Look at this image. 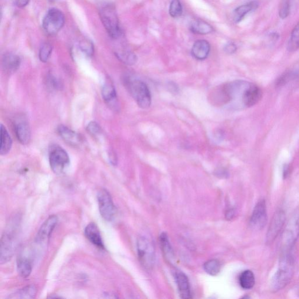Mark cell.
<instances>
[{
    "label": "cell",
    "mask_w": 299,
    "mask_h": 299,
    "mask_svg": "<svg viewBox=\"0 0 299 299\" xmlns=\"http://www.w3.org/2000/svg\"><path fill=\"white\" fill-rule=\"evenodd\" d=\"M203 268L207 273L212 276H215L221 271V263L216 259H211L205 263Z\"/></svg>",
    "instance_id": "30"
},
{
    "label": "cell",
    "mask_w": 299,
    "mask_h": 299,
    "mask_svg": "<svg viewBox=\"0 0 299 299\" xmlns=\"http://www.w3.org/2000/svg\"><path fill=\"white\" fill-rule=\"evenodd\" d=\"M70 158L66 151L60 146L53 144L49 149V163L55 174L63 173L70 165Z\"/></svg>",
    "instance_id": "5"
},
{
    "label": "cell",
    "mask_w": 299,
    "mask_h": 299,
    "mask_svg": "<svg viewBox=\"0 0 299 299\" xmlns=\"http://www.w3.org/2000/svg\"><path fill=\"white\" fill-rule=\"evenodd\" d=\"M52 52V47L50 44H44L39 50V57L42 62H47L50 59Z\"/></svg>",
    "instance_id": "33"
},
{
    "label": "cell",
    "mask_w": 299,
    "mask_h": 299,
    "mask_svg": "<svg viewBox=\"0 0 299 299\" xmlns=\"http://www.w3.org/2000/svg\"><path fill=\"white\" fill-rule=\"evenodd\" d=\"M16 266L18 274L22 278H27L31 275L32 270V262L27 257L22 255L19 256Z\"/></svg>",
    "instance_id": "22"
},
{
    "label": "cell",
    "mask_w": 299,
    "mask_h": 299,
    "mask_svg": "<svg viewBox=\"0 0 299 299\" xmlns=\"http://www.w3.org/2000/svg\"><path fill=\"white\" fill-rule=\"evenodd\" d=\"M37 293V289L34 285H28L9 296L8 299H34Z\"/></svg>",
    "instance_id": "24"
},
{
    "label": "cell",
    "mask_w": 299,
    "mask_h": 299,
    "mask_svg": "<svg viewBox=\"0 0 299 299\" xmlns=\"http://www.w3.org/2000/svg\"><path fill=\"white\" fill-rule=\"evenodd\" d=\"M13 124L19 142L22 144H28L31 140V132L27 118L22 115L16 117Z\"/></svg>",
    "instance_id": "10"
},
{
    "label": "cell",
    "mask_w": 299,
    "mask_h": 299,
    "mask_svg": "<svg viewBox=\"0 0 299 299\" xmlns=\"http://www.w3.org/2000/svg\"><path fill=\"white\" fill-rule=\"evenodd\" d=\"M258 2L253 1L244 5L239 6L233 12V19L236 23H239L244 18L248 13L255 10L258 8Z\"/></svg>",
    "instance_id": "21"
},
{
    "label": "cell",
    "mask_w": 299,
    "mask_h": 299,
    "mask_svg": "<svg viewBox=\"0 0 299 299\" xmlns=\"http://www.w3.org/2000/svg\"><path fill=\"white\" fill-rule=\"evenodd\" d=\"M84 235L92 244L100 249H105L99 228L95 223H90L86 226L84 230Z\"/></svg>",
    "instance_id": "16"
},
{
    "label": "cell",
    "mask_w": 299,
    "mask_h": 299,
    "mask_svg": "<svg viewBox=\"0 0 299 299\" xmlns=\"http://www.w3.org/2000/svg\"><path fill=\"white\" fill-rule=\"evenodd\" d=\"M262 91L251 82L236 80L218 88L213 97L215 101L230 109L242 110L257 104L262 98Z\"/></svg>",
    "instance_id": "1"
},
{
    "label": "cell",
    "mask_w": 299,
    "mask_h": 299,
    "mask_svg": "<svg viewBox=\"0 0 299 299\" xmlns=\"http://www.w3.org/2000/svg\"><path fill=\"white\" fill-rule=\"evenodd\" d=\"M29 0H14V4L19 8L25 7L29 4Z\"/></svg>",
    "instance_id": "38"
},
{
    "label": "cell",
    "mask_w": 299,
    "mask_h": 299,
    "mask_svg": "<svg viewBox=\"0 0 299 299\" xmlns=\"http://www.w3.org/2000/svg\"><path fill=\"white\" fill-rule=\"evenodd\" d=\"M57 131L64 142L70 145L77 146L80 143L81 139L78 134L63 124H60L58 127Z\"/></svg>",
    "instance_id": "18"
},
{
    "label": "cell",
    "mask_w": 299,
    "mask_h": 299,
    "mask_svg": "<svg viewBox=\"0 0 299 299\" xmlns=\"http://www.w3.org/2000/svg\"><path fill=\"white\" fill-rule=\"evenodd\" d=\"M97 200L101 216L105 221H113L116 215L117 209L110 193L106 189H101L98 193Z\"/></svg>",
    "instance_id": "9"
},
{
    "label": "cell",
    "mask_w": 299,
    "mask_h": 299,
    "mask_svg": "<svg viewBox=\"0 0 299 299\" xmlns=\"http://www.w3.org/2000/svg\"><path fill=\"white\" fill-rule=\"evenodd\" d=\"M116 55L118 59L124 64L132 65L136 63V56L127 49H120L116 52Z\"/></svg>",
    "instance_id": "26"
},
{
    "label": "cell",
    "mask_w": 299,
    "mask_h": 299,
    "mask_svg": "<svg viewBox=\"0 0 299 299\" xmlns=\"http://www.w3.org/2000/svg\"><path fill=\"white\" fill-rule=\"evenodd\" d=\"M299 236V212L292 216L282 236V245L286 251L293 247Z\"/></svg>",
    "instance_id": "8"
},
{
    "label": "cell",
    "mask_w": 299,
    "mask_h": 299,
    "mask_svg": "<svg viewBox=\"0 0 299 299\" xmlns=\"http://www.w3.org/2000/svg\"><path fill=\"white\" fill-rule=\"evenodd\" d=\"M176 279L180 297L182 299L191 298L189 282L186 275L181 272H177Z\"/></svg>",
    "instance_id": "20"
},
{
    "label": "cell",
    "mask_w": 299,
    "mask_h": 299,
    "mask_svg": "<svg viewBox=\"0 0 299 299\" xmlns=\"http://www.w3.org/2000/svg\"><path fill=\"white\" fill-rule=\"evenodd\" d=\"M49 1H50L51 2H54L55 1V0H49Z\"/></svg>",
    "instance_id": "39"
},
{
    "label": "cell",
    "mask_w": 299,
    "mask_h": 299,
    "mask_svg": "<svg viewBox=\"0 0 299 299\" xmlns=\"http://www.w3.org/2000/svg\"><path fill=\"white\" fill-rule=\"evenodd\" d=\"M161 247L167 259H172L174 258L173 251L171 246L168 236L166 233H163L160 237Z\"/></svg>",
    "instance_id": "28"
},
{
    "label": "cell",
    "mask_w": 299,
    "mask_h": 299,
    "mask_svg": "<svg viewBox=\"0 0 299 299\" xmlns=\"http://www.w3.org/2000/svg\"><path fill=\"white\" fill-rule=\"evenodd\" d=\"M190 30L195 34L206 35L212 33L213 31V28L205 21L196 20L190 25Z\"/></svg>",
    "instance_id": "25"
},
{
    "label": "cell",
    "mask_w": 299,
    "mask_h": 299,
    "mask_svg": "<svg viewBox=\"0 0 299 299\" xmlns=\"http://www.w3.org/2000/svg\"><path fill=\"white\" fill-rule=\"evenodd\" d=\"M80 48L82 52L88 56L91 57L94 54V45L92 42L88 40L82 41L80 44Z\"/></svg>",
    "instance_id": "35"
},
{
    "label": "cell",
    "mask_w": 299,
    "mask_h": 299,
    "mask_svg": "<svg viewBox=\"0 0 299 299\" xmlns=\"http://www.w3.org/2000/svg\"><path fill=\"white\" fill-rule=\"evenodd\" d=\"M88 132L93 136H97L101 133V127L96 121H92L87 126Z\"/></svg>",
    "instance_id": "36"
},
{
    "label": "cell",
    "mask_w": 299,
    "mask_h": 299,
    "mask_svg": "<svg viewBox=\"0 0 299 299\" xmlns=\"http://www.w3.org/2000/svg\"><path fill=\"white\" fill-rule=\"evenodd\" d=\"M267 222V207L264 200L261 199L255 205L250 220V224L256 230L264 228Z\"/></svg>",
    "instance_id": "11"
},
{
    "label": "cell",
    "mask_w": 299,
    "mask_h": 299,
    "mask_svg": "<svg viewBox=\"0 0 299 299\" xmlns=\"http://www.w3.org/2000/svg\"><path fill=\"white\" fill-rule=\"evenodd\" d=\"M224 51L228 54H234L237 51L236 45L233 42L227 44L224 48Z\"/></svg>",
    "instance_id": "37"
},
{
    "label": "cell",
    "mask_w": 299,
    "mask_h": 299,
    "mask_svg": "<svg viewBox=\"0 0 299 299\" xmlns=\"http://www.w3.org/2000/svg\"><path fill=\"white\" fill-rule=\"evenodd\" d=\"M295 260L291 253L286 252L281 258L280 264L271 281V289L275 292L284 288L294 277Z\"/></svg>",
    "instance_id": "3"
},
{
    "label": "cell",
    "mask_w": 299,
    "mask_h": 299,
    "mask_svg": "<svg viewBox=\"0 0 299 299\" xmlns=\"http://www.w3.org/2000/svg\"><path fill=\"white\" fill-rule=\"evenodd\" d=\"M21 64V59L12 53H6L2 58V66L6 73H14Z\"/></svg>",
    "instance_id": "17"
},
{
    "label": "cell",
    "mask_w": 299,
    "mask_h": 299,
    "mask_svg": "<svg viewBox=\"0 0 299 299\" xmlns=\"http://www.w3.org/2000/svg\"><path fill=\"white\" fill-rule=\"evenodd\" d=\"M123 84L126 89L136 102L138 106L142 109H147L152 104V95L147 84L139 79L130 75L123 77Z\"/></svg>",
    "instance_id": "2"
},
{
    "label": "cell",
    "mask_w": 299,
    "mask_h": 299,
    "mask_svg": "<svg viewBox=\"0 0 299 299\" xmlns=\"http://www.w3.org/2000/svg\"><path fill=\"white\" fill-rule=\"evenodd\" d=\"M137 253L141 264L144 268L150 269L155 262V249L153 242L145 237L137 239Z\"/></svg>",
    "instance_id": "6"
},
{
    "label": "cell",
    "mask_w": 299,
    "mask_h": 299,
    "mask_svg": "<svg viewBox=\"0 0 299 299\" xmlns=\"http://www.w3.org/2000/svg\"><path fill=\"white\" fill-rule=\"evenodd\" d=\"M100 16L110 37L113 39L120 38L121 32L116 8L113 5H103L100 9Z\"/></svg>",
    "instance_id": "4"
},
{
    "label": "cell",
    "mask_w": 299,
    "mask_h": 299,
    "mask_svg": "<svg viewBox=\"0 0 299 299\" xmlns=\"http://www.w3.org/2000/svg\"><path fill=\"white\" fill-rule=\"evenodd\" d=\"M291 2L290 0H283L282 1L280 8H279V14L280 18L285 19L290 14Z\"/></svg>",
    "instance_id": "34"
},
{
    "label": "cell",
    "mask_w": 299,
    "mask_h": 299,
    "mask_svg": "<svg viewBox=\"0 0 299 299\" xmlns=\"http://www.w3.org/2000/svg\"><path fill=\"white\" fill-rule=\"evenodd\" d=\"M58 222V217L56 215H51L46 220L41 226L38 232L36 241L38 243L47 241L50 238L53 231Z\"/></svg>",
    "instance_id": "15"
},
{
    "label": "cell",
    "mask_w": 299,
    "mask_h": 299,
    "mask_svg": "<svg viewBox=\"0 0 299 299\" xmlns=\"http://www.w3.org/2000/svg\"><path fill=\"white\" fill-rule=\"evenodd\" d=\"M210 51L209 43L205 40H199L193 44L191 53L193 57L197 60H203L208 58Z\"/></svg>",
    "instance_id": "19"
},
{
    "label": "cell",
    "mask_w": 299,
    "mask_h": 299,
    "mask_svg": "<svg viewBox=\"0 0 299 299\" xmlns=\"http://www.w3.org/2000/svg\"><path fill=\"white\" fill-rule=\"evenodd\" d=\"M239 285L244 289H251L255 285V279L254 273L250 270L242 272L239 278Z\"/></svg>",
    "instance_id": "27"
},
{
    "label": "cell",
    "mask_w": 299,
    "mask_h": 299,
    "mask_svg": "<svg viewBox=\"0 0 299 299\" xmlns=\"http://www.w3.org/2000/svg\"><path fill=\"white\" fill-rule=\"evenodd\" d=\"M289 51L294 52L299 49V22L292 31L288 45Z\"/></svg>",
    "instance_id": "29"
},
{
    "label": "cell",
    "mask_w": 299,
    "mask_h": 299,
    "mask_svg": "<svg viewBox=\"0 0 299 299\" xmlns=\"http://www.w3.org/2000/svg\"><path fill=\"white\" fill-rule=\"evenodd\" d=\"M12 141L7 130L2 124H1V142H0V154L4 156L11 150Z\"/></svg>",
    "instance_id": "23"
},
{
    "label": "cell",
    "mask_w": 299,
    "mask_h": 299,
    "mask_svg": "<svg viewBox=\"0 0 299 299\" xmlns=\"http://www.w3.org/2000/svg\"><path fill=\"white\" fill-rule=\"evenodd\" d=\"M285 221V213L284 210H279L275 213L272 218L270 225H269L267 236V242L271 244L280 233L284 225Z\"/></svg>",
    "instance_id": "12"
},
{
    "label": "cell",
    "mask_w": 299,
    "mask_h": 299,
    "mask_svg": "<svg viewBox=\"0 0 299 299\" xmlns=\"http://www.w3.org/2000/svg\"><path fill=\"white\" fill-rule=\"evenodd\" d=\"M102 96L103 100L112 110H118L117 94L116 88L109 78L105 81L102 87Z\"/></svg>",
    "instance_id": "14"
},
{
    "label": "cell",
    "mask_w": 299,
    "mask_h": 299,
    "mask_svg": "<svg viewBox=\"0 0 299 299\" xmlns=\"http://www.w3.org/2000/svg\"><path fill=\"white\" fill-rule=\"evenodd\" d=\"M47 87L49 89L58 91L61 90L62 87L61 82L59 79L53 74H49L46 81Z\"/></svg>",
    "instance_id": "32"
},
{
    "label": "cell",
    "mask_w": 299,
    "mask_h": 299,
    "mask_svg": "<svg viewBox=\"0 0 299 299\" xmlns=\"http://www.w3.org/2000/svg\"><path fill=\"white\" fill-rule=\"evenodd\" d=\"M14 250V237L12 235L11 232H5L2 236L1 239L0 262L1 264L11 260Z\"/></svg>",
    "instance_id": "13"
},
{
    "label": "cell",
    "mask_w": 299,
    "mask_h": 299,
    "mask_svg": "<svg viewBox=\"0 0 299 299\" xmlns=\"http://www.w3.org/2000/svg\"><path fill=\"white\" fill-rule=\"evenodd\" d=\"M65 22L63 13L57 8L49 9L43 20V28L48 34L55 35L63 28Z\"/></svg>",
    "instance_id": "7"
},
{
    "label": "cell",
    "mask_w": 299,
    "mask_h": 299,
    "mask_svg": "<svg viewBox=\"0 0 299 299\" xmlns=\"http://www.w3.org/2000/svg\"><path fill=\"white\" fill-rule=\"evenodd\" d=\"M183 8L179 0H172L171 2L169 12L173 18H179L182 14Z\"/></svg>",
    "instance_id": "31"
}]
</instances>
